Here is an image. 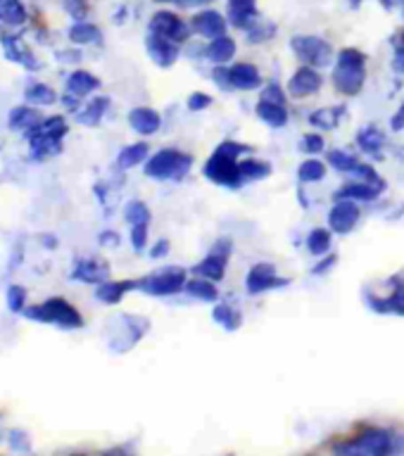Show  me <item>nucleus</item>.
<instances>
[{"mask_svg": "<svg viewBox=\"0 0 404 456\" xmlns=\"http://www.w3.org/2000/svg\"><path fill=\"white\" fill-rule=\"evenodd\" d=\"M333 262H336V257H329V259H326V262L319 264V269H315V274H322V271L330 269V264H333Z\"/></svg>", "mask_w": 404, "mask_h": 456, "instance_id": "5fc2aeb1", "label": "nucleus"}, {"mask_svg": "<svg viewBox=\"0 0 404 456\" xmlns=\"http://www.w3.org/2000/svg\"><path fill=\"white\" fill-rule=\"evenodd\" d=\"M131 243H134V247L141 252L143 247H145V243H148V224H136L134 228H131Z\"/></svg>", "mask_w": 404, "mask_h": 456, "instance_id": "37998d69", "label": "nucleus"}, {"mask_svg": "<svg viewBox=\"0 0 404 456\" xmlns=\"http://www.w3.org/2000/svg\"><path fill=\"white\" fill-rule=\"evenodd\" d=\"M148 50L150 55H152V60L158 62V65H162V67H169V65H174L176 58H179V48H176V43L165 36H158V34H150L148 36Z\"/></svg>", "mask_w": 404, "mask_h": 456, "instance_id": "f8f14e48", "label": "nucleus"}, {"mask_svg": "<svg viewBox=\"0 0 404 456\" xmlns=\"http://www.w3.org/2000/svg\"><path fill=\"white\" fill-rule=\"evenodd\" d=\"M190 165H193L190 155H183L179 150H162L145 165V174L152 179H172V176L181 179Z\"/></svg>", "mask_w": 404, "mask_h": 456, "instance_id": "7ed1b4c3", "label": "nucleus"}, {"mask_svg": "<svg viewBox=\"0 0 404 456\" xmlns=\"http://www.w3.org/2000/svg\"><path fill=\"white\" fill-rule=\"evenodd\" d=\"M110 276V269L105 264L97 262V259H79L72 271L74 281H83V283H103Z\"/></svg>", "mask_w": 404, "mask_h": 456, "instance_id": "2eb2a0df", "label": "nucleus"}, {"mask_svg": "<svg viewBox=\"0 0 404 456\" xmlns=\"http://www.w3.org/2000/svg\"><path fill=\"white\" fill-rule=\"evenodd\" d=\"M181 5H186V8H193V5H207L210 0H179Z\"/></svg>", "mask_w": 404, "mask_h": 456, "instance_id": "864d4df0", "label": "nucleus"}, {"mask_svg": "<svg viewBox=\"0 0 404 456\" xmlns=\"http://www.w3.org/2000/svg\"><path fill=\"white\" fill-rule=\"evenodd\" d=\"M186 285V274L183 269H167V271H159V274H152V276L143 278L138 288L150 295H174V292H179L181 288Z\"/></svg>", "mask_w": 404, "mask_h": 456, "instance_id": "39448f33", "label": "nucleus"}, {"mask_svg": "<svg viewBox=\"0 0 404 456\" xmlns=\"http://www.w3.org/2000/svg\"><path fill=\"white\" fill-rule=\"evenodd\" d=\"M229 72H231V83L236 86V89L250 90V89H257V86L262 83V76H260L255 65L243 62V65H233Z\"/></svg>", "mask_w": 404, "mask_h": 456, "instance_id": "f3484780", "label": "nucleus"}, {"mask_svg": "<svg viewBox=\"0 0 404 456\" xmlns=\"http://www.w3.org/2000/svg\"><path fill=\"white\" fill-rule=\"evenodd\" d=\"M302 150L305 152H322L323 150V138L316 134H309L305 141H302Z\"/></svg>", "mask_w": 404, "mask_h": 456, "instance_id": "a18cd8bd", "label": "nucleus"}, {"mask_svg": "<svg viewBox=\"0 0 404 456\" xmlns=\"http://www.w3.org/2000/svg\"><path fill=\"white\" fill-rule=\"evenodd\" d=\"M3 48H5L8 60L19 62V65H24L27 69H38V62L27 53V48L22 45L19 36H3Z\"/></svg>", "mask_w": 404, "mask_h": 456, "instance_id": "a211bd4d", "label": "nucleus"}, {"mask_svg": "<svg viewBox=\"0 0 404 456\" xmlns=\"http://www.w3.org/2000/svg\"><path fill=\"white\" fill-rule=\"evenodd\" d=\"M264 100H269V103H284V93H281V89H278L276 83H271L269 89L264 90Z\"/></svg>", "mask_w": 404, "mask_h": 456, "instance_id": "de8ad7c7", "label": "nucleus"}, {"mask_svg": "<svg viewBox=\"0 0 404 456\" xmlns=\"http://www.w3.org/2000/svg\"><path fill=\"white\" fill-rule=\"evenodd\" d=\"M27 305V290L22 285H10L8 288V307L10 312H24Z\"/></svg>", "mask_w": 404, "mask_h": 456, "instance_id": "58836bf2", "label": "nucleus"}, {"mask_svg": "<svg viewBox=\"0 0 404 456\" xmlns=\"http://www.w3.org/2000/svg\"><path fill=\"white\" fill-rule=\"evenodd\" d=\"M210 103H212L210 96H205V93H195V96L188 100V107H190L193 112H198V110H205Z\"/></svg>", "mask_w": 404, "mask_h": 456, "instance_id": "49530a36", "label": "nucleus"}, {"mask_svg": "<svg viewBox=\"0 0 404 456\" xmlns=\"http://www.w3.org/2000/svg\"><path fill=\"white\" fill-rule=\"evenodd\" d=\"M336 452H340V454H388V452H392V437H390L385 430H369V433H364L361 437H357V440L352 442V444H345V447H338Z\"/></svg>", "mask_w": 404, "mask_h": 456, "instance_id": "20e7f679", "label": "nucleus"}, {"mask_svg": "<svg viewBox=\"0 0 404 456\" xmlns=\"http://www.w3.org/2000/svg\"><path fill=\"white\" fill-rule=\"evenodd\" d=\"M217 152H221V155H226V158H238L240 152H247L245 145H238V143H221L217 148Z\"/></svg>", "mask_w": 404, "mask_h": 456, "instance_id": "c03bdc74", "label": "nucleus"}, {"mask_svg": "<svg viewBox=\"0 0 404 456\" xmlns=\"http://www.w3.org/2000/svg\"><path fill=\"white\" fill-rule=\"evenodd\" d=\"M383 8H395V5H402V0H381Z\"/></svg>", "mask_w": 404, "mask_h": 456, "instance_id": "4d7b16f0", "label": "nucleus"}, {"mask_svg": "<svg viewBox=\"0 0 404 456\" xmlns=\"http://www.w3.org/2000/svg\"><path fill=\"white\" fill-rule=\"evenodd\" d=\"M148 155V145L145 143H136V145H128L120 152V166L121 169H131L136 166L138 162H143Z\"/></svg>", "mask_w": 404, "mask_h": 456, "instance_id": "c85d7f7f", "label": "nucleus"}, {"mask_svg": "<svg viewBox=\"0 0 404 456\" xmlns=\"http://www.w3.org/2000/svg\"><path fill=\"white\" fill-rule=\"evenodd\" d=\"M214 319H217V323H221V326L229 330H236L240 326V314L236 312V309L226 307V305H219V307L214 309Z\"/></svg>", "mask_w": 404, "mask_h": 456, "instance_id": "e433bc0d", "label": "nucleus"}, {"mask_svg": "<svg viewBox=\"0 0 404 456\" xmlns=\"http://www.w3.org/2000/svg\"><path fill=\"white\" fill-rule=\"evenodd\" d=\"M41 240H43L45 245H55V238H48V236H41Z\"/></svg>", "mask_w": 404, "mask_h": 456, "instance_id": "bf43d9fd", "label": "nucleus"}, {"mask_svg": "<svg viewBox=\"0 0 404 456\" xmlns=\"http://www.w3.org/2000/svg\"><path fill=\"white\" fill-rule=\"evenodd\" d=\"M319 89H322V76H319V72H315L312 67L299 69L298 74L291 79V86H288V90H291L295 97H307L312 96V93H316Z\"/></svg>", "mask_w": 404, "mask_h": 456, "instance_id": "4468645a", "label": "nucleus"}, {"mask_svg": "<svg viewBox=\"0 0 404 456\" xmlns=\"http://www.w3.org/2000/svg\"><path fill=\"white\" fill-rule=\"evenodd\" d=\"M131 288H136V283H103L97 285L96 290V298L100 299V302H105V305H117L121 298H124V292H128Z\"/></svg>", "mask_w": 404, "mask_h": 456, "instance_id": "5701e85b", "label": "nucleus"}, {"mask_svg": "<svg viewBox=\"0 0 404 456\" xmlns=\"http://www.w3.org/2000/svg\"><path fill=\"white\" fill-rule=\"evenodd\" d=\"M323 174H326V166L319 159H307L305 165L299 166V179L302 181H319L323 179Z\"/></svg>", "mask_w": 404, "mask_h": 456, "instance_id": "4c0bfd02", "label": "nucleus"}, {"mask_svg": "<svg viewBox=\"0 0 404 456\" xmlns=\"http://www.w3.org/2000/svg\"><path fill=\"white\" fill-rule=\"evenodd\" d=\"M245 283H247V292H250V295H257V292L267 290V288L284 285L285 281L276 278L274 264H255V267L250 269V274H247Z\"/></svg>", "mask_w": 404, "mask_h": 456, "instance_id": "1a4fd4ad", "label": "nucleus"}, {"mask_svg": "<svg viewBox=\"0 0 404 456\" xmlns=\"http://www.w3.org/2000/svg\"><path fill=\"white\" fill-rule=\"evenodd\" d=\"M100 245L117 247V245H120V236H117V233H113V231L103 233V236H100Z\"/></svg>", "mask_w": 404, "mask_h": 456, "instance_id": "3c124183", "label": "nucleus"}, {"mask_svg": "<svg viewBox=\"0 0 404 456\" xmlns=\"http://www.w3.org/2000/svg\"><path fill=\"white\" fill-rule=\"evenodd\" d=\"M150 34H158V36H165L169 41H174V43H181L190 34V27L179 15L162 10V12H155L152 19H150Z\"/></svg>", "mask_w": 404, "mask_h": 456, "instance_id": "6e6552de", "label": "nucleus"}, {"mask_svg": "<svg viewBox=\"0 0 404 456\" xmlns=\"http://www.w3.org/2000/svg\"><path fill=\"white\" fill-rule=\"evenodd\" d=\"M167 250H169V243H167V240H159L158 247H155V250H152L150 255H152V259H158V257H165L167 255Z\"/></svg>", "mask_w": 404, "mask_h": 456, "instance_id": "603ef678", "label": "nucleus"}, {"mask_svg": "<svg viewBox=\"0 0 404 456\" xmlns=\"http://www.w3.org/2000/svg\"><path fill=\"white\" fill-rule=\"evenodd\" d=\"M97 86H100V81H97L93 74H89V72H74V74L69 76V81H67L69 93L79 97L89 96L90 90H96Z\"/></svg>", "mask_w": 404, "mask_h": 456, "instance_id": "aec40b11", "label": "nucleus"}, {"mask_svg": "<svg viewBox=\"0 0 404 456\" xmlns=\"http://www.w3.org/2000/svg\"><path fill=\"white\" fill-rule=\"evenodd\" d=\"M357 143H360L361 148L367 150V152H378L383 143H385V135H383L378 128L369 127V128H361L360 135H357Z\"/></svg>", "mask_w": 404, "mask_h": 456, "instance_id": "2f4dec72", "label": "nucleus"}, {"mask_svg": "<svg viewBox=\"0 0 404 456\" xmlns=\"http://www.w3.org/2000/svg\"><path fill=\"white\" fill-rule=\"evenodd\" d=\"M69 41L76 45H86V43H97L100 41V29L96 24L89 22H76L72 29H69Z\"/></svg>", "mask_w": 404, "mask_h": 456, "instance_id": "a878e982", "label": "nucleus"}, {"mask_svg": "<svg viewBox=\"0 0 404 456\" xmlns=\"http://www.w3.org/2000/svg\"><path fill=\"white\" fill-rule=\"evenodd\" d=\"M338 110H319V112L312 114V124L315 127H322V128H333L338 124V120H340V114H336Z\"/></svg>", "mask_w": 404, "mask_h": 456, "instance_id": "a19ab883", "label": "nucleus"}, {"mask_svg": "<svg viewBox=\"0 0 404 456\" xmlns=\"http://www.w3.org/2000/svg\"><path fill=\"white\" fill-rule=\"evenodd\" d=\"M27 100L31 105H53L55 103V90L45 83H34L27 89Z\"/></svg>", "mask_w": 404, "mask_h": 456, "instance_id": "c756f323", "label": "nucleus"}, {"mask_svg": "<svg viewBox=\"0 0 404 456\" xmlns=\"http://www.w3.org/2000/svg\"><path fill=\"white\" fill-rule=\"evenodd\" d=\"M233 53H236V43H233V38L229 36H217L207 45V58L212 62H226L231 60Z\"/></svg>", "mask_w": 404, "mask_h": 456, "instance_id": "b1692460", "label": "nucleus"}, {"mask_svg": "<svg viewBox=\"0 0 404 456\" xmlns=\"http://www.w3.org/2000/svg\"><path fill=\"white\" fill-rule=\"evenodd\" d=\"M205 176L229 188H238L240 179H243L240 166L233 162V158H226L221 152H214V158L205 165Z\"/></svg>", "mask_w": 404, "mask_h": 456, "instance_id": "423d86ee", "label": "nucleus"}, {"mask_svg": "<svg viewBox=\"0 0 404 456\" xmlns=\"http://www.w3.org/2000/svg\"><path fill=\"white\" fill-rule=\"evenodd\" d=\"M307 247L312 255H326L330 247V233L326 228H315V231L309 233Z\"/></svg>", "mask_w": 404, "mask_h": 456, "instance_id": "473e14b6", "label": "nucleus"}, {"mask_svg": "<svg viewBox=\"0 0 404 456\" xmlns=\"http://www.w3.org/2000/svg\"><path fill=\"white\" fill-rule=\"evenodd\" d=\"M276 31L274 24H267V22H255L250 29H247V41H252V43H260V41H267Z\"/></svg>", "mask_w": 404, "mask_h": 456, "instance_id": "ea45409f", "label": "nucleus"}, {"mask_svg": "<svg viewBox=\"0 0 404 456\" xmlns=\"http://www.w3.org/2000/svg\"><path fill=\"white\" fill-rule=\"evenodd\" d=\"M392 127H395V128L404 127V105H402V110H400V112H397L395 120H392Z\"/></svg>", "mask_w": 404, "mask_h": 456, "instance_id": "6e6d98bb", "label": "nucleus"}, {"mask_svg": "<svg viewBox=\"0 0 404 456\" xmlns=\"http://www.w3.org/2000/svg\"><path fill=\"white\" fill-rule=\"evenodd\" d=\"M292 50L299 55V60H305L307 65H316L322 67L330 60V45L323 38L316 36H295L291 41Z\"/></svg>", "mask_w": 404, "mask_h": 456, "instance_id": "0eeeda50", "label": "nucleus"}, {"mask_svg": "<svg viewBox=\"0 0 404 456\" xmlns=\"http://www.w3.org/2000/svg\"><path fill=\"white\" fill-rule=\"evenodd\" d=\"M381 188L383 186L367 183V181H361V183H350V186L340 188L338 200H374L376 195L381 193Z\"/></svg>", "mask_w": 404, "mask_h": 456, "instance_id": "6ab92c4d", "label": "nucleus"}, {"mask_svg": "<svg viewBox=\"0 0 404 456\" xmlns=\"http://www.w3.org/2000/svg\"><path fill=\"white\" fill-rule=\"evenodd\" d=\"M107 105H110V100H107V97H96V100H90L89 107L79 114V121L86 124V127H96L97 121L103 120Z\"/></svg>", "mask_w": 404, "mask_h": 456, "instance_id": "bb28decb", "label": "nucleus"}, {"mask_svg": "<svg viewBox=\"0 0 404 456\" xmlns=\"http://www.w3.org/2000/svg\"><path fill=\"white\" fill-rule=\"evenodd\" d=\"M62 5H65V10H67L69 15L74 17V19H79V22L86 17V10H89L86 0H62Z\"/></svg>", "mask_w": 404, "mask_h": 456, "instance_id": "79ce46f5", "label": "nucleus"}, {"mask_svg": "<svg viewBox=\"0 0 404 456\" xmlns=\"http://www.w3.org/2000/svg\"><path fill=\"white\" fill-rule=\"evenodd\" d=\"M224 267H226V255L212 252L205 262H200L198 267H195V271H198L200 276L210 278V281H219V278L224 276Z\"/></svg>", "mask_w": 404, "mask_h": 456, "instance_id": "393cba45", "label": "nucleus"}, {"mask_svg": "<svg viewBox=\"0 0 404 456\" xmlns=\"http://www.w3.org/2000/svg\"><path fill=\"white\" fill-rule=\"evenodd\" d=\"M347 3H350L352 8H357V5H361V0H347Z\"/></svg>", "mask_w": 404, "mask_h": 456, "instance_id": "052dcab7", "label": "nucleus"}, {"mask_svg": "<svg viewBox=\"0 0 404 456\" xmlns=\"http://www.w3.org/2000/svg\"><path fill=\"white\" fill-rule=\"evenodd\" d=\"M214 81H217L219 86H221V89H231V86H233V83H231V72H229V69L219 67L217 72H214Z\"/></svg>", "mask_w": 404, "mask_h": 456, "instance_id": "09e8293b", "label": "nucleus"}, {"mask_svg": "<svg viewBox=\"0 0 404 456\" xmlns=\"http://www.w3.org/2000/svg\"><path fill=\"white\" fill-rule=\"evenodd\" d=\"M41 121H38V112L36 110H31V107H15L12 112H10V127L12 128H34L38 127Z\"/></svg>", "mask_w": 404, "mask_h": 456, "instance_id": "cd10ccee", "label": "nucleus"}, {"mask_svg": "<svg viewBox=\"0 0 404 456\" xmlns=\"http://www.w3.org/2000/svg\"><path fill=\"white\" fill-rule=\"evenodd\" d=\"M10 444L15 449H29V440H27V435L22 430H15V433L10 435Z\"/></svg>", "mask_w": 404, "mask_h": 456, "instance_id": "8fccbe9b", "label": "nucleus"}, {"mask_svg": "<svg viewBox=\"0 0 404 456\" xmlns=\"http://www.w3.org/2000/svg\"><path fill=\"white\" fill-rule=\"evenodd\" d=\"M190 29L198 31L200 36L205 38H217V36H224L226 31V19L219 12L214 10H205L200 15L193 17V22H190Z\"/></svg>", "mask_w": 404, "mask_h": 456, "instance_id": "9b49d317", "label": "nucleus"}, {"mask_svg": "<svg viewBox=\"0 0 404 456\" xmlns=\"http://www.w3.org/2000/svg\"><path fill=\"white\" fill-rule=\"evenodd\" d=\"M257 114H260V120L267 121L269 127H284L285 121H288V112L284 110V105L269 103V100H262V103L257 105Z\"/></svg>", "mask_w": 404, "mask_h": 456, "instance_id": "4be33fe9", "label": "nucleus"}, {"mask_svg": "<svg viewBox=\"0 0 404 456\" xmlns=\"http://www.w3.org/2000/svg\"><path fill=\"white\" fill-rule=\"evenodd\" d=\"M24 316L31 319V321L55 323V326H60V328H82L83 326L82 314L69 305L67 299L62 298L45 299L43 305H38V307L24 309Z\"/></svg>", "mask_w": 404, "mask_h": 456, "instance_id": "f257e3e1", "label": "nucleus"}, {"mask_svg": "<svg viewBox=\"0 0 404 456\" xmlns=\"http://www.w3.org/2000/svg\"><path fill=\"white\" fill-rule=\"evenodd\" d=\"M329 165L333 166V169H338V172H354L360 162L352 158V155H347V152L333 150V152H329Z\"/></svg>", "mask_w": 404, "mask_h": 456, "instance_id": "f704fd0d", "label": "nucleus"}, {"mask_svg": "<svg viewBox=\"0 0 404 456\" xmlns=\"http://www.w3.org/2000/svg\"><path fill=\"white\" fill-rule=\"evenodd\" d=\"M128 124L143 135H150L155 134L159 128V114L155 110H148V107H136L134 112L128 114Z\"/></svg>", "mask_w": 404, "mask_h": 456, "instance_id": "dca6fc26", "label": "nucleus"}, {"mask_svg": "<svg viewBox=\"0 0 404 456\" xmlns=\"http://www.w3.org/2000/svg\"><path fill=\"white\" fill-rule=\"evenodd\" d=\"M333 81H336V89L345 96H357L364 86V55L354 48H347L338 55Z\"/></svg>", "mask_w": 404, "mask_h": 456, "instance_id": "f03ea898", "label": "nucleus"}, {"mask_svg": "<svg viewBox=\"0 0 404 456\" xmlns=\"http://www.w3.org/2000/svg\"><path fill=\"white\" fill-rule=\"evenodd\" d=\"M357 221H360V210H357V205H354V202H350V200H340L329 214L330 228H333V231H338V233L352 231Z\"/></svg>", "mask_w": 404, "mask_h": 456, "instance_id": "9d476101", "label": "nucleus"}, {"mask_svg": "<svg viewBox=\"0 0 404 456\" xmlns=\"http://www.w3.org/2000/svg\"><path fill=\"white\" fill-rule=\"evenodd\" d=\"M229 10V19L231 24L240 27V29H250L257 22V3L255 0H229L226 3Z\"/></svg>", "mask_w": 404, "mask_h": 456, "instance_id": "ddd939ff", "label": "nucleus"}, {"mask_svg": "<svg viewBox=\"0 0 404 456\" xmlns=\"http://www.w3.org/2000/svg\"><path fill=\"white\" fill-rule=\"evenodd\" d=\"M188 295H193L198 299H205V302H214L217 299V288L212 285V281H188L186 283Z\"/></svg>", "mask_w": 404, "mask_h": 456, "instance_id": "7c9ffc66", "label": "nucleus"}, {"mask_svg": "<svg viewBox=\"0 0 404 456\" xmlns=\"http://www.w3.org/2000/svg\"><path fill=\"white\" fill-rule=\"evenodd\" d=\"M392 449H397V452H402L404 454V437L402 440H397V444H392Z\"/></svg>", "mask_w": 404, "mask_h": 456, "instance_id": "13d9d810", "label": "nucleus"}, {"mask_svg": "<svg viewBox=\"0 0 404 456\" xmlns=\"http://www.w3.org/2000/svg\"><path fill=\"white\" fill-rule=\"evenodd\" d=\"M240 166V174H243V179H250V181H257V179H264V176H269L271 166L264 165V162H257V159H247L243 162Z\"/></svg>", "mask_w": 404, "mask_h": 456, "instance_id": "72a5a7b5", "label": "nucleus"}, {"mask_svg": "<svg viewBox=\"0 0 404 456\" xmlns=\"http://www.w3.org/2000/svg\"><path fill=\"white\" fill-rule=\"evenodd\" d=\"M124 217H127V221L131 226L148 224L150 212H148V207L143 205V202L134 200V202H128V205H127V212H124Z\"/></svg>", "mask_w": 404, "mask_h": 456, "instance_id": "c9c22d12", "label": "nucleus"}, {"mask_svg": "<svg viewBox=\"0 0 404 456\" xmlns=\"http://www.w3.org/2000/svg\"><path fill=\"white\" fill-rule=\"evenodd\" d=\"M0 22L19 27L27 22V10L19 0H0Z\"/></svg>", "mask_w": 404, "mask_h": 456, "instance_id": "412c9836", "label": "nucleus"}]
</instances>
